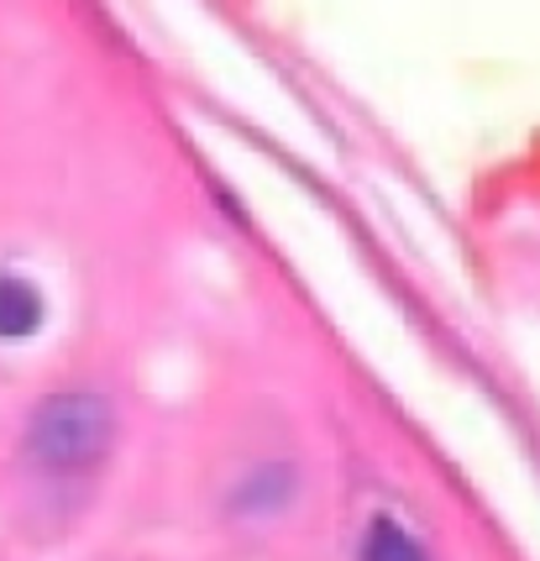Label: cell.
Returning <instances> with one entry per match:
<instances>
[{"mask_svg":"<svg viewBox=\"0 0 540 561\" xmlns=\"http://www.w3.org/2000/svg\"><path fill=\"white\" fill-rule=\"evenodd\" d=\"M116 440V410L105 393H53L26 420V451L48 472H84Z\"/></svg>","mask_w":540,"mask_h":561,"instance_id":"cell-1","label":"cell"},{"mask_svg":"<svg viewBox=\"0 0 540 561\" xmlns=\"http://www.w3.org/2000/svg\"><path fill=\"white\" fill-rule=\"evenodd\" d=\"M363 561H430V557H425V546H420L404 525H393V519H372L368 546H363Z\"/></svg>","mask_w":540,"mask_h":561,"instance_id":"cell-3","label":"cell"},{"mask_svg":"<svg viewBox=\"0 0 540 561\" xmlns=\"http://www.w3.org/2000/svg\"><path fill=\"white\" fill-rule=\"evenodd\" d=\"M43 325V294L22 273H0V342H22Z\"/></svg>","mask_w":540,"mask_h":561,"instance_id":"cell-2","label":"cell"}]
</instances>
